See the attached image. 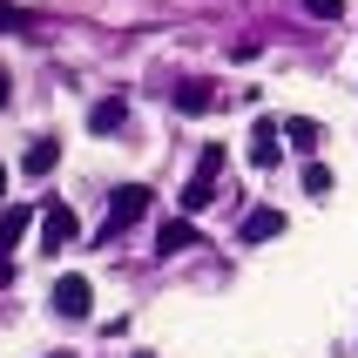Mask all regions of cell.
<instances>
[{
  "instance_id": "obj_7",
  "label": "cell",
  "mask_w": 358,
  "mask_h": 358,
  "mask_svg": "<svg viewBox=\"0 0 358 358\" xmlns=\"http://www.w3.org/2000/svg\"><path fill=\"white\" fill-rule=\"evenodd\" d=\"M271 237H284V210H250L243 217V243H271Z\"/></svg>"
},
{
  "instance_id": "obj_15",
  "label": "cell",
  "mask_w": 358,
  "mask_h": 358,
  "mask_svg": "<svg viewBox=\"0 0 358 358\" xmlns=\"http://www.w3.org/2000/svg\"><path fill=\"white\" fill-rule=\"evenodd\" d=\"M0 27H20V34H27V27H34V14H27V7H7V0H0Z\"/></svg>"
},
{
  "instance_id": "obj_20",
  "label": "cell",
  "mask_w": 358,
  "mask_h": 358,
  "mask_svg": "<svg viewBox=\"0 0 358 358\" xmlns=\"http://www.w3.org/2000/svg\"><path fill=\"white\" fill-rule=\"evenodd\" d=\"M142 358H156V352H142Z\"/></svg>"
},
{
  "instance_id": "obj_4",
  "label": "cell",
  "mask_w": 358,
  "mask_h": 358,
  "mask_svg": "<svg viewBox=\"0 0 358 358\" xmlns=\"http://www.w3.org/2000/svg\"><path fill=\"white\" fill-rule=\"evenodd\" d=\"M61 243H75V210L68 203L41 210V250H61Z\"/></svg>"
},
{
  "instance_id": "obj_1",
  "label": "cell",
  "mask_w": 358,
  "mask_h": 358,
  "mask_svg": "<svg viewBox=\"0 0 358 358\" xmlns=\"http://www.w3.org/2000/svg\"><path fill=\"white\" fill-rule=\"evenodd\" d=\"M149 196H156L149 182H122V189H108V217H101V243H115L122 230H129V223H142V217H149Z\"/></svg>"
},
{
  "instance_id": "obj_9",
  "label": "cell",
  "mask_w": 358,
  "mask_h": 358,
  "mask_svg": "<svg viewBox=\"0 0 358 358\" xmlns=\"http://www.w3.org/2000/svg\"><path fill=\"white\" fill-rule=\"evenodd\" d=\"M27 223H34V210H27V203H14V210H0V250H14V243L27 237Z\"/></svg>"
},
{
  "instance_id": "obj_6",
  "label": "cell",
  "mask_w": 358,
  "mask_h": 358,
  "mask_svg": "<svg viewBox=\"0 0 358 358\" xmlns=\"http://www.w3.org/2000/svg\"><path fill=\"white\" fill-rule=\"evenodd\" d=\"M169 101H176V115H210V108H217V88H210V81H182Z\"/></svg>"
},
{
  "instance_id": "obj_12",
  "label": "cell",
  "mask_w": 358,
  "mask_h": 358,
  "mask_svg": "<svg viewBox=\"0 0 358 358\" xmlns=\"http://www.w3.org/2000/svg\"><path fill=\"white\" fill-rule=\"evenodd\" d=\"M122 115H129L122 101H95V108H88V129H95V136H115V129H122Z\"/></svg>"
},
{
  "instance_id": "obj_19",
  "label": "cell",
  "mask_w": 358,
  "mask_h": 358,
  "mask_svg": "<svg viewBox=\"0 0 358 358\" xmlns=\"http://www.w3.org/2000/svg\"><path fill=\"white\" fill-rule=\"evenodd\" d=\"M48 358H75V352H48Z\"/></svg>"
},
{
  "instance_id": "obj_2",
  "label": "cell",
  "mask_w": 358,
  "mask_h": 358,
  "mask_svg": "<svg viewBox=\"0 0 358 358\" xmlns=\"http://www.w3.org/2000/svg\"><path fill=\"white\" fill-rule=\"evenodd\" d=\"M48 304H55V311H61V318H88V304H95V284H88V278H81V271H68V278H55V298H48Z\"/></svg>"
},
{
  "instance_id": "obj_11",
  "label": "cell",
  "mask_w": 358,
  "mask_h": 358,
  "mask_svg": "<svg viewBox=\"0 0 358 358\" xmlns=\"http://www.w3.org/2000/svg\"><path fill=\"white\" fill-rule=\"evenodd\" d=\"M217 203V176H196L189 189H182V217H196V210H210Z\"/></svg>"
},
{
  "instance_id": "obj_13",
  "label": "cell",
  "mask_w": 358,
  "mask_h": 358,
  "mask_svg": "<svg viewBox=\"0 0 358 358\" xmlns=\"http://www.w3.org/2000/svg\"><path fill=\"white\" fill-rule=\"evenodd\" d=\"M304 196H331V169L324 162H304Z\"/></svg>"
},
{
  "instance_id": "obj_18",
  "label": "cell",
  "mask_w": 358,
  "mask_h": 358,
  "mask_svg": "<svg viewBox=\"0 0 358 358\" xmlns=\"http://www.w3.org/2000/svg\"><path fill=\"white\" fill-rule=\"evenodd\" d=\"M0 196H7V162H0Z\"/></svg>"
},
{
  "instance_id": "obj_5",
  "label": "cell",
  "mask_w": 358,
  "mask_h": 358,
  "mask_svg": "<svg viewBox=\"0 0 358 358\" xmlns=\"http://www.w3.org/2000/svg\"><path fill=\"white\" fill-rule=\"evenodd\" d=\"M156 250H162V257H182V250H196V223H189V217H169V223L156 230Z\"/></svg>"
},
{
  "instance_id": "obj_17",
  "label": "cell",
  "mask_w": 358,
  "mask_h": 358,
  "mask_svg": "<svg viewBox=\"0 0 358 358\" xmlns=\"http://www.w3.org/2000/svg\"><path fill=\"white\" fill-rule=\"evenodd\" d=\"M7 101H14V75H7V68H0V108H7Z\"/></svg>"
},
{
  "instance_id": "obj_3",
  "label": "cell",
  "mask_w": 358,
  "mask_h": 358,
  "mask_svg": "<svg viewBox=\"0 0 358 358\" xmlns=\"http://www.w3.org/2000/svg\"><path fill=\"white\" fill-rule=\"evenodd\" d=\"M278 136H284V122H271V115L250 129V169H278V156H284Z\"/></svg>"
},
{
  "instance_id": "obj_10",
  "label": "cell",
  "mask_w": 358,
  "mask_h": 358,
  "mask_svg": "<svg viewBox=\"0 0 358 358\" xmlns=\"http://www.w3.org/2000/svg\"><path fill=\"white\" fill-rule=\"evenodd\" d=\"M284 136H291V149H304V156H311V149L324 142V129H318L311 115H291V122H284Z\"/></svg>"
},
{
  "instance_id": "obj_8",
  "label": "cell",
  "mask_w": 358,
  "mask_h": 358,
  "mask_svg": "<svg viewBox=\"0 0 358 358\" xmlns=\"http://www.w3.org/2000/svg\"><path fill=\"white\" fill-rule=\"evenodd\" d=\"M55 162H61V142H55V136H34V149L20 156V169H27V176H48Z\"/></svg>"
},
{
  "instance_id": "obj_14",
  "label": "cell",
  "mask_w": 358,
  "mask_h": 358,
  "mask_svg": "<svg viewBox=\"0 0 358 358\" xmlns=\"http://www.w3.org/2000/svg\"><path fill=\"white\" fill-rule=\"evenodd\" d=\"M223 162H230V149H223V142H210V149H203V162H196V176H223Z\"/></svg>"
},
{
  "instance_id": "obj_16",
  "label": "cell",
  "mask_w": 358,
  "mask_h": 358,
  "mask_svg": "<svg viewBox=\"0 0 358 358\" xmlns=\"http://www.w3.org/2000/svg\"><path fill=\"white\" fill-rule=\"evenodd\" d=\"M304 7H311L318 20H338V14H345V0H304Z\"/></svg>"
}]
</instances>
